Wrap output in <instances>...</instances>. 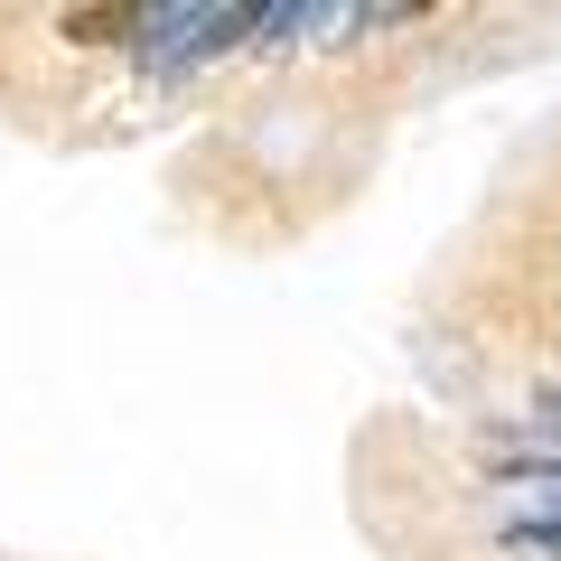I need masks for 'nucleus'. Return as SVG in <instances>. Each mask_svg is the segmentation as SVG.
<instances>
[{"label": "nucleus", "instance_id": "f257e3e1", "mask_svg": "<svg viewBox=\"0 0 561 561\" xmlns=\"http://www.w3.org/2000/svg\"><path fill=\"white\" fill-rule=\"evenodd\" d=\"M253 47V0H169V10H140L131 28V57L150 76H187L206 57H234Z\"/></svg>", "mask_w": 561, "mask_h": 561}, {"label": "nucleus", "instance_id": "f03ea898", "mask_svg": "<svg viewBox=\"0 0 561 561\" xmlns=\"http://www.w3.org/2000/svg\"><path fill=\"white\" fill-rule=\"evenodd\" d=\"M478 459L496 468V478H524V486H552V496H561V449L542 440V431H486Z\"/></svg>", "mask_w": 561, "mask_h": 561}, {"label": "nucleus", "instance_id": "20e7f679", "mask_svg": "<svg viewBox=\"0 0 561 561\" xmlns=\"http://www.w3.org/2000/svg\"><path fill=\"white\" fill-rule=\"evenodd\" d=\"M505 542H515V552H542V561H561V515H542V524H515Z\"/></svg>", "mask_w": 561, "mask_h": 561}, {"label": "nucleus", "instance_id": "39448f33", "mask_svg": "<svg viewBox=\"0 0 561 561\" xmlns=\"http://www.w3.org/2000/svg\"><path fill=\"white\" fill-rule=\"evenodd\" d=\"M534 421L552 431V449H561V383H542V393H534Z\"/></svg>", "mask_w": 561, "mask_h": 561}, {"label": "nucleus", "instance_id": "7ed1b4c3", "mask_svg": "<svg viewBox=\"0 0 561 561\" xmlns=\"http://www.w3.org/2000/svg\"><path fill=\"white\" fill-rule=\"evenodd\" d=\"M140 10H66V38L76 47H131Z\"/></svg>", "mask_w": 561, "mask_h": 561}]
</instances>
